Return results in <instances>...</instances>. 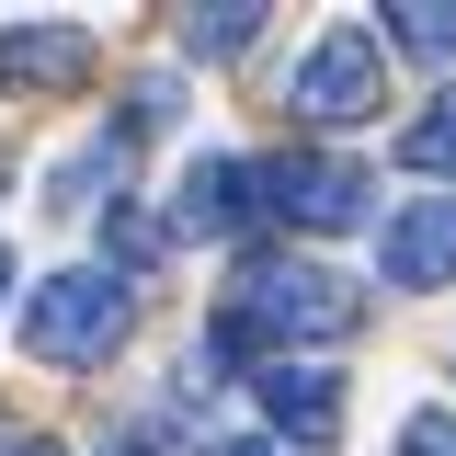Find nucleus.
I'll list each match as a JSON object with an SVG mask.
<instances>
[{
	"instance_id": "obj_1",
	"label": "nucleus",
	"mask_w": 456,
	"mask_h": 456,
	"mask_svg": "<svg viewBox=\"0 0 456 456\" xmlns=\"http://www.w3.org/2000/svg\"><path fill=\"white\" fill-rule=\"evenodd\" d=\"M126 320H137L126 274L80 263V274H46L23 297V354H35V365H103L114 342H126Z\"/></svg>"
},
{
	"instance_id": "obj_2",
	"label": "nucleus",
	"mask_w": 456,
	"mask_h": 456,
	"mask_svg": "<svg viewBox=\"0 0 456 456\" xmlns=\"http://www.w3.org/2000/svg\"><path fill=\"white\" fill-rule=\"evenodd\" d=\"M251 331H285V342H342L365 331V297L342 274H320V263H285V251H263V263H240V297H228Z\"/></svg>"
},
{
	"instance_id": "obj_3",
	"label": "nucleus",
	"mask_w": 456,
	"mask_h": 456,
	"mask_svg": "<svg viewBox=\"0 0 456 456\" xmlns=\"http://www.w3.org/2000/svg\"><path fill=\"white\" fill-rule=\"evenodd\" d=\"M285 103L308 114V126H365V114L388 103V46H377L365 23L320 35V46L297 57V92H285Z\"/></svg>"
},
{
	"instance_id": "obj_4",
	"label": "nucleus",
	"mask_w": 456,
	"mask_h": 456,
	"mask_svg": "<svg viewBox=\"0 0 456 456\" xmlns=\"http://www.w3.org/2000/svg\"><path fill=\"white\" fill-rule=\"evenodd\" d=\"M263 206L297 228H365L377 217V183L354 160H331V149H297V160H263Z\"/></svg>"
},
{
	"instance_id": "obj_5",
	"label": "nucleus",
	"mask_w": 456,
	"mask_h": 456,
	"mask_svg": "<svg viewBox=\"0 0 456 456\" xmlns=\"http://www.w3.org/2000/svg\"><path fill=\"white\" fill-rule=\"evenodd\" d=\"M92 57H103L92 23H12L0 35V92H69V80H92Z\"/></svg>"
},
{
	"instance_id": "obj_6",
	"label": "nucleus",
	"mask_w": 456,
	"mask_h": 456,
	"mask_svg": "<svg viewBox=\"0 0 456 456\" xmlns=\"http://www.w3.org/2000/svg\"><path fill=\"white\" fill-rule=\"evenodd\" d=\"M263 411H274V445H331L342 434V388L320 377V365H263Z\"/></svg>"
},
{
	"instance_id": "obj_7",
	"label": "nucleus",
	"mask_w": 456,
	"mask_h": 456,
	"mask_svg": "<svg viewBox=\"0 0 456 456\" xmlns=\"http://www.w3.org/2000/svg\"><path fill=\"white\" fill-rule=\"evenodd\" d=\"M377 274L388 285H445L456 274V206H399L377 240Z\"/></svg>"
},
{
	"instance_id": "obj_8",
	"label": "nucleus",
	"mask_w": 456,
	"mask_h": 456,
	"mask_svg": "<svg viewBox=\"0 0 456 456\" xmlns=\"http://www.w3.org/2000/svg\"><path fill=\"white\" fill-rule=\"evenodd\" d=\"M251 183H263L251 160H194V171H183V194H171L183 240H228V228L251 217Z\"/></svg>"
},
{
	"instance_id": "obj_9",
	"label": "nucleus",
	"mask_w": 456,
	"mask_h": 456,
	"mask_svg": "<svg viewBox=\"0 0 456 456\" xmlns=\"http://www.w3.org/2000/svg\"><path fill=\"white\" fill-rule=\"evenodd\" d=\"M399 171H456V92H434L399 126Z\"/></svg>"
},
{
	"instance_id": "obj_10",
	"label": "nucleus",
	"mask_w": 456,
	"mask_h": 456,
	"mask_svg": "<svg viewBox=\"0 0 456 456\" xmlns=\"http://www.w3.org/2000/svg\"><path fill=\"white\" fill-rule=\"evenodd\" d=\"M263 35V12L251 0H217V12H183V57H240Z\"/></svg>"
},
{
	"instance_id": "obj_11",
	"label": "nucleus",
	"mask_w": 456,
	"mask_h": 456,
	"mask_svg": "<svg viewBox=\"0 0 456 456\" xmlns=\"http://www.w3.org/2000/svg\"><path fill=\"white\" fill-rule=\"evenodd\" d=\"M388 35H399L411 57H456V12H445V0H399V12H388Z\"/></svg>"
},
{
	"instance_id": "obj_12",
	"label": "nucleus",
	"mask_w": 456,
	"mask_h": 456,
	"mask_svg": "<svg viewBox=\"0 0 456 456\" xmlns=\"http://www.w3.org/2000/svg\"><path fill=\"white\" fill-rule=\"evenodd\" d=\"M399 456H456V411H411L399 422Z\"/></svg>"
},
{
	"instance_id": "obj_13",
	"label": "nucleus",
	"mask_w": 456,
	"mask_h": 456,
	"mask_svg": "<svg viewBox=\"0 0 456 456\" xmlns=\"http://www.w3.org/2000/svg\"><path fill=\"white\" fill-rule=\"evenodd\" d=\"M103 240H114V263H149V251H160V228L137 217V206H114V217H103Z\"/></svg>"
},
{
	"instance_id": "obj_14",
	"label": "nucleus",
	"mask_w": 456,
	"mask_h": 456,
	"mask_svg": "<svg viewBox=\"0 0 456 456\" xmlns=\"http://www.w3.org/2000/svg\"><path fill=\"white\" fill-rule=\"evenodd\" d=\"M217 456H285V445H274V434H228Z\"/></svg>"
},
{
	"instance_id": "obj_15",
	"label": "nucleus",
	"mask_w": 456,
	"mask_h": 456,
	"mask_svg": "<svg viewBox=\"0 0 456 456\" xmlns=\"http://www.w3.org/2000/svg\"><path fill=\"white\" fill-rule=\"evenodd\" d=\"M12 456H57V445H46V434H23V445H12Z\"/></svg>"
},
{
	"instance_id": "obj_16",
	"label": "nucleus",
	"mask_w": 456,
	"mask_h": 456,
	"mask_svg": "<svg viewBox=\"0 0 456 456\" xmlns=\"http://www.w3.org/2000/svg\"><path fill=\"white\" fill-rule=\"evenodd\" d=\"M0 285H12V240H0Z\"/></svg>"
},
{
	"instance_id": "obj_17",
	"label": "nucleus",
	"mask_w": 456,
	"mask_h": 456,
	"mask_svg": "<svg viewBox=\"0 0 456 456\" xmlns=\"http://www.w3.org/2000/svg\"><path fill=\"white\" fill-rule=\"evenodd\" d=\"M114 456H137V445H114Z\"/></svg>"
}]
</instances>
